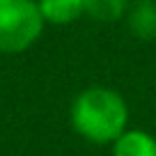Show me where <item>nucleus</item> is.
Returning a JSON list of instances; mask_svg holds the SVG:
<instances>
[{
	"mask_svg": "<svg viewBox=\"0 0 156 156\" xmlns=\"http://www.w3.org/2000/svg\"><path fill=\"white\" fill-rule=\"evenodd\" d=\"M129 0H85V14L99 23H117L126 16Z\"/></svg>",
	"mask_w": 156,
	"mask_h": 156,
	"instance_id": "423d86ee",
	"label": "nucleus"
},
{
	"mask_svg": "<svg viewBox=\"0 0 156 156\" xmlns=\"http://www.w3.org/2000/svg\"><path fill=\"white\" fill-rule=\"evenodd\" d=\"M112 156H156V138L142 129H126L112 142Z\"/></svg>",
	"mask_w": 156,
	"mask_h": 156,
	"instance_id": "39448f33",
	"label": "nucleus"
},
{
	"mask_svg": "<svg viewBox=\"0 0 156 156\" xmlns=\"http://www.w3.org/2000/svg\"><path fill=\"white\" fill-rule=\"evenodd\" d=\"M37 5L51 25H71L85 16V0H37Z\"/></svg>",
	"mask_w": 156,
	"mask_h": 156,
	"instance_id": "20e7f679",
	"label": "nucleus"
},
{
	"mask_svg": "<svg viewBox=\"0 0 156 156\" xmlns=\"http://www.w3.org/2000/svg\"><path fill=\"white\" fill-rule=\"evenodd\" d=\"M126 28L138 41L156 39V0H136L126 9Z\"/></svg>",
	"mask_w": 156,
	"mask_h": 156,
	"instance_id": "7ed1b4c3",
	"label": "nucleus"
},
{
	"mask_svg": "<svg viewBox=\"0 0 156 156\" xmlns=\"http://www.w3.org/2000/svg\"><path fill=\"white\" fill-rule=\"evenodd\" d=\"M44 25L37 0H0V53L16 55L32 48Z\"/></svg>",
	"mask_w": 156,
	"mask_h": 156,
	"instance_id": "f03ea898",
	"label": "nucleus"
},
{
	"mask_svg": "<svg viewBox=\"0 0 156 156\" xmlns=\"http://www.w3.org/2000/svg\"><path fill=\"white\" fill-rule=\"evenodd\" d=\"M69 119L83 140L112 145L129 129V106L117 90L92 85L73 97Z\"/></svg>",
	"mask_w": 156,
	"mask_h": 156,
	"instance_id": "f257e3e1",
	"label": "nucleus"
}]
</instances>
